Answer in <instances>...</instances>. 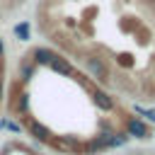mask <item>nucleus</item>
<instances>
[{
  "mask_svg": "<svg viewBox=\"0 0 155 155\" xmlns=\"http://www.w3.org/2000/svg\"><path fill=\"white\" fill-rule=\"evenodd\" d=\"M126 128H128V136H136V138H148V128H145V124H143L140 119H128Z\"/></svg>",
  "mask_w": 155,
  "mask_h": 155,
  "instance_id": "f03ea898",
  "label": "nucleus"
},
{
  "mask_svg": "<svg viewBox=\"0 0 155 155\" xmlns=\"http://www.w3.org/2000/svg\"><path fill=\"white\" fill-rule=\"evenodd\" d=\"M0 97H2V87H0Z\"/></svg>",
  "mask_w": 155,
  "mask_h": 155,
  "instance_id": "1a4fd4ad",
  "label": "nucleus"
},
{
  "mask_svg": "<svg viewBox=\"0 0 155 155\" xmlns=\"http://www.w3.org/2000/svg\"><path fill=\"white\" fill-rule=\"evenodd\" d=\"M53 56H56V53H53L51 48H36V51H34V61L41 63V65H48Z\"/></svg>",
  "mask_w": 155,
  "mask_h": 155,
  "instance_id": "39448f33",
  "label": "nucleus"
},
{
  "mask_svg": "<svg viewBox=\"0 0 155 155\" xmlns=\"http://www.w3.org/2000/svg\"><path fill=\"white\" fill-rule=\"evenodd\" d=\"M15 34H17V39L27 41V39H29V22H19V24L15 27Z\"/></svg>",
  "mask_w": 155,
  "mask_h": 155,
  "instance_id": "423d86ee",
  "label": "nucleus"
},
{
  "mask_svg": "<svg viewBox=\"0 0 155 155\" xmlns=\"http://www.w3.org/2000/svg\"><path fill=\"white\" fill-rule=\"evenodd\" d=\"M22 75H24V80H29V78H31V68L24 65V68H22Z\"/></svg>",
  "mask_w": 155,
  "mask_h": 155,
  "instance_id": "0eeeda50",
  "label": "nucleus"
},
{
  "mask_svg": "<svg viewBox=\"0 0 155 155\" xmlns=\"http://www.w3.org/2000/svg\"><path fill=\"white\" fill-rule=\"evenodd\" d=\"M85 65H87L90 75H94V78H99V80H104V78L109 75V68H107V63H104L102 58H87Z\"/></svg>",
  "mask_w": 155,
  "mask_h": 155,
  "instance_id": "f257e3e1",
  "label": "nucleus"
},
{
  "mask_svg": "<svg viewBox=\"0 0 155 155\" xmlns=\"http://www.w3.org/2000/svg\"><path fill=\"white\" fill-rule=\"evenodd\" d=\"M92 99H94V104H97L102 111H111V109H114V102H111V97H109L107 92H102V90H97V92L92 94Z\"/></svg>",
  "mask_w": 155,
  "mask_h": 155,
  "instance_id": "20e7f679",
  "label": "nucleus"
},
{
  "mask_svg": "<svg viewBox=\"0 0 155 155\" xmlns=\"http://www.w3.org/2000/svg\"><path fill=\"white\" fill-rule=\"evenodd\" d=\"M2 51H5V46H2V41H0V56H2Z\"/></svg>",
  "mask_w": 155,
  "mask_h": 155,
  "instance_id": "6e6552de",
  "label": "nucleus"
},
{
  "mask_svg": "<svg viewBox=\"0 0 155 155\" xmlns=\"http://www.w3.org/2000/svg\"><path fill=\"white\" fill-rule=\"evenodd\" d=\"M48 65H51V68H53L58 75H73V65H70L65 58H58V56H53Z\"/></svg>",
  "mask_w": 155,
  "mask_h": 155,
  "instance_id": "7ed1b4c3",
  "label": "nucleus"
}]
</instances>
